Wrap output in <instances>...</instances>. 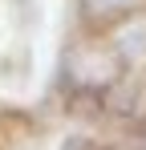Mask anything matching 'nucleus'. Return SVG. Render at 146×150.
Instances as JSON below:
<instances>
[{"instance_id":"1","label":"nucleus","mask_w":146,"mask_h":150,"mask_svg":"<svg viewBox=\"0 0 146 150\" xmlns=\"http://www.w3.org/2000/svg\"><path fill=\"white\" fill-rule=\"evenodd\" d=\"M142 4L146 0H81V16H85V25L106 28L114 21H122V16H134Z\"/></svg>"},{"instance_id":"2","label":"nucleus","mask_w":146,"mask_h":150,"mask_svg":"<svg viewBox=\"0 0 146 150\" xmlns=\"http://www.w3.org/2000/svg\"><path fill=\"white\" fill-rule=\"evenodd\" d=\"M61 150H97L94 142H89V138H65V146Z\"/></svg>"}]
</instances>
